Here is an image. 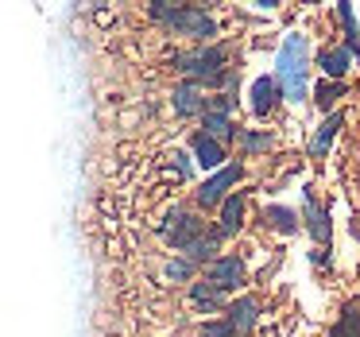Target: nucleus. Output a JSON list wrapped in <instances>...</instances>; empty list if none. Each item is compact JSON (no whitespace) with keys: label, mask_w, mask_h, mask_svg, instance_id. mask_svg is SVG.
Masks as SVG:
<instances>
[{"label":"nucleus","mask_w":360,"mask_h":337,"mask_svg":"<svg viewBox=\"0 0 360 337\" xmlns=\"http://www.w3.org/2000/svg\"><path fill=\"white\" fill-rule=\"evenodd\" d=\"M174 63H179V70L194 82H225L229 78V70H225L229 51L221 47V43H213V47H205V51H194V55H179Z\"/></svg>","instance_id":"3"},{"label":"nucleus","mask_w":360,"mask_h":337,"mask_svg":"<svg viewBox=\"0 0 360 337\" xmlns=\"http://www.w3.org/2000/svg\"><path fill=\"white\" fill-rule=\"evenodd\" d=\"M236 140H240L244 151H267L271 148V136H264V132H236Z\"/></svg>","instance_id":"21"},{"label":"nucleus","mask_w":360,"mask_h":337,"mask_svg":"<svg viewBox=\"0 0 360 337\" xmlns=\"http://www.w3.org/2000/svg\"><path fill=\"white\" fill-rule=\"evenodd\" d=\"M151 16L163 20L174 35H190V39H198V43L217 35L213 16H205L202 8H190V4H163V0H155V4H151Z\"/></svg>","instance_id":"2"},{"label":"nucleus","mask_w":360,"mask_h":337,"mask_svg":"<svg viewBox=\"0 0 360 337\" xmlns=\"http://www.w3.org/2000/svg\"><path fill=\"white\" fill-rule=\"evenodd\" d=\"M163 272H167V279H190V275H194V264H186V260H171Z\"/></svg>","instance_id":"22"},{"label":"nucleus","mask_w":360,"mask_h":337,"mask_svg":"<svg viewBox=\"0 0 360 337\" xmlns=\"http://www.w3.org/2000/svg\"><path fill=\"white\" fill-rule=\"evenodd\" d=\"M264 221H271V225L279 229L283 236L298 233V217H295V210H287V205H267V210H264Z\"/></svg>","instance_id":"16"},{"label":"nucleus","mask_w":360,"mask_h":337,"mask_svg":"<svg viewBox=\"0 0 360 337\" xmlns=\"http://www.w3.org/2000/svg\"><path fill=\"white\" fill-rule=\"evenodd\" d=\"M174 113H179V117H198V113H205V97H202V89L190 86V82L174 89Z\"/></svg>","instance_id":"11"},{"label":"nucleus","mask_w":360,"mask_h":337,"mask_svg":"<svg viewBox=\"0 0 360 337\" xmlns=\"http://www.w3.org/2000/svg\"><path fill=\"white\" fill-rule=\"evenodd\" d=\"M198 337H236V333H233V329L225 326V322H213V326H205V329H202V333H198Z\"/></svg>","instance_id":"23"},{"label":"nucleus","mask_w":360,"mask_h":337,"mask_svg":"<svg viewBox=\"0 0 360 337\" xmlns=\"http://www.w3.org/2000/svg\"><path fill=\"white\" fill-rule=\"evenodd\" d=\"M240 225H244V194H229L225 202H221V225L213 229V241L236 233Z\"/></svg>","instance_id":"8"},{"label":"nucleus","mask_w":360,"mask_h":337,"mask_svg":"<svg viewBox=\"0 0 360 337\" xmlns=\"http://www.w3.org/2000/svg\"><path fill=\"white\" fill-rule=\"evenodd\" d=\"M275 105H279V86H275L271 74H264V78L252 82V113H256V117H267Z\"/></svg>","instance_id":"9"},{"label":"nucleus","mask_w":360,"mask_h":337,"mask_svg":"<svg viewBox=\"0 0 360 337\" xmlns=\"http://www.w3.org/2000/svg\"><path fill=\"white\" fill-rule=\"evenodd\" d=\"M321 74H326V82H341L345 74H349V66H352V55L345 47H333V51H326L321 55Z\"/></svg>","instance_id":"13"},{"label":"nucleus","mask_w":360,"mask_h":337,"mask_svg":"<svg viewBox=\"0 0 360 337\" xmlns=\"http://www.w3.org/2000/svg\"><path fill=\"white\" fill-rule=\"evenodd\" d=\"M163 236L174 244V248H186L190 241H198V236H202V221H198L194 213H179V210H174L171 213V225L163 229Z\"/></svg>","instance_id":"6"},{"label":"nucleus","mask_w":360,"mask_h":337,"mask_svg":"<svg viewBox=\"0 0 360 337\" xmlns=\"http://www.w3.org/2000/svg\"><path fill=\"white\" fill-rule=\"evenodd\" d=\"M202 128H205L202 136H210V140H213V144H221V148H225V144L236 136L233 120H229L225 113H202Z\"/></svg>","instance_id":"10"},{"label":"nucleus","mask_w":360,"mask_h":337,"mask_svg":"<svg viewBox=\"0 0 360 337\" xmlns=\"http://www.w3.org/2000/svg\"><path fill=\"white\" fill-rule=\"evenodd\" d=\"M210 283L221 291H233L236 283H244V264L236 256H217L210 260Z\"/></svg>","instance_id":"7"},{"label":"nucleus","mask_w":360,"mask_h":337,"mask_svg":"<svg viewBox=\"0 0 360 337\" xmlns=\"http://www.w3.org/2000/svg\"><path fill=\"white\" fill-rule=\"evenodd\" d=\"M190 298H194L198 306H205V310H217V306H225V291L213 287V283H194V287H190Z\"/></svg>","instance_id":"17"},{"label":"nucleus","mask_w":360,"mask_h":337,"mask_svg":"<svg viewBox=\"0 0 360 337\" xmlns=\"http://www.w3.org/2000/svg\"><path fill=\"white\" fill-rule=\"evenodd\" d=\"M306 70H310V43L306 35H287L283 39V51H279V63H275V86H283L279 97L287 101H302L306 97Z\"/></svg>","instance_id":"1"},{"label":"nucleus","mask_w":360,"mask_h":337,"mask_svg":"<svg viewBox=\"0 0 360 337\" xmlns=\"http://www.w3.org/2000/svg\"><path fill=\"white\" fill-rule=\"evenodd\" d=\"M341 125H345V113H329V117H326V125L318 128V136H314V144H310V155H314V159H321V155L329 151V144L337 140Z\"/></svg>","instance_id":"12"},{"label":"nucleus","mask_w":360,"mask_h":337,"mask_svg":"<svg viewBox=\"0 0 360 337\" xmlns=\"http://www.w3.org/2000/svg\"><path fill=\"white\" fill-rule=\"evenodd\" d=\"M337 97H345L341 82H321V86L314 89V101H318V109H326V113H329V105H333Z\"/></svg>","instance_id":"20"},{"label":"nucleus","mask_w":360,"mask_h":337,"mask_svg":"<svg viewBox=\"0 0 360 337\" xmlns=\"http://www.w3.org/2000/svg\"><path fill=\"white\" fill-rule=\"evenodd\" d=\"M240 174H244V167L240 163H229V167H221L213 179H205L202 182V190H198V205L202 210H213V205H221L229 198V190L240 182Z\"/></svg>","instance_id":"4"},{"label":"nucleus","mask_w":360,"mask_h":337,"mask_svg":"<svg viewBox=\"0 0 360 337\" xmlns=\"http://www.w3.org/2000/svg\"><path fill=\"white\" fill-rule=\"evenodd\" d=\"M256 322H259V298L256 295H244V298H236V303H229L225 326L233 329V333H252Z\"/></svg>","instance_id":"5"},{"label":"nucleus","mask_w":360,"mask_h":337,"mask_svg":"<svg viewBox=\"0 0 360 337\" xmlns=\"http://www.w3.org/2000/svg\"><path fill=\"white\" fill-rule=\"evenodd\" d=\"M306 229H310V236H314L318 244L329 241V217L321 213V205L314 202V198H306Z\"/></svg>","instance_id":"14"},{"label":"nucleus","mask_w":360,"mask_h":337,"mask_svg":"<svg viewBox=\"0 0 360 337\" xmlns=\"http://www.w3.org/2000/svg\"><path fill=\"white\" fill-rule=\"evenodd\" d=\"M186 264H205V260H217L213 252H217V241L213 236H198V241H190L186 248Z\"/></svg>","instance_id":"18"},{"label":"nucleus","mask_w":360,"mask_h":337,"mask_svg":"<svg viewBox=\"0 0 360 337\" xmlns=\"http://www.w3.org/2000/svg\"><path fill=\"white\" fill-rule=\"evenodd\" d=\"M194 159H198L202 167H221V159H225V148H221V144H213L210 136L198 132V136H194Z\"/></svg>","instance_id":"15"},{"label":"nucleus","mask_w":360,"mask_h":337,"mask_svg":"<svg viewBox=\"0 0 360 337\" xmlns=\"http://www.w3.org/2000/svg\"><path fill=\"white\" fill-rule=\"evenodd\" d=\"M329 337H360V306H345L341 322H337L333 329H329Z\"/></svg>","instance_id":"19"}]
</instances>
